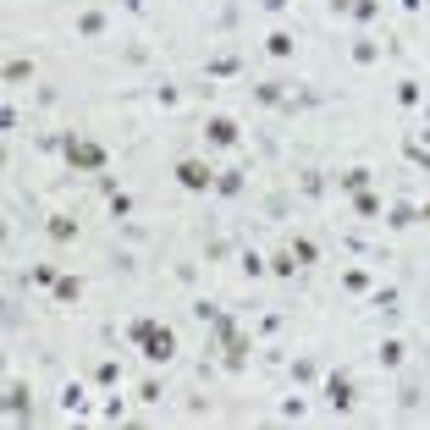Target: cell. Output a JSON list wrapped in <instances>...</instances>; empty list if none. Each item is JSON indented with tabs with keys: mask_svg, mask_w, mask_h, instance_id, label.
<instances>
[{
	"mask_svg": "<svg viewBox=\"0 0 430 430\" xmlns=\"http://www.w3.org/2000/svg\"><path fill=\"white\" fill-rule=\"evenodd\" d=\"M127 337L143 348V358H149V364H166V358L177 353V337H171L160 320H133V326H127Z\"/></svg>",
	"mask_w": 430,
	"mask_h": 430,
	"instance_id": "6da1fadb",
	"label": "cell"
},
{
	"mask_svg": "<svg viewBox=\"0 0 430 430\" xmlns=\"http://www.w3.org/2000/svg\"><path fill=\"white\" fill-rule=\"evenodd\" d=\"M177 182H182L188 193H210V188H215V171L205 166V160H182V166H177Z\"/></svg>",
	"mask_w": 430,
	"mask_h": 430,
	"instance_id": "7a4b0ae2",
	"label": "cell"
},
{
	"mask_svg": "<svg viewBox=\"0 0 430 430\" xmlns=\"http://www.w3.org/2000/svg\"><path fill=\"white\" fill-rule=\"evenodd\" d=\"M61 149H67V160H72V166H83V171H99V166H105V149H99V143L67 138V143H61Z\"/></svg>",
	"mask_w": 430,
	"mask_h": 430,
	"instance_id": "3957f363",
	"label": "cell"
},
{
	"mask_svg": "<svg viewBox=\"0 0 430 430\" xmlns=\"http://www.w3.org/2000/svg\"><path fill=\"white\" fill-rule=\"evenodd\" d=\"M205 138H210L215 149H237L243 133H237V122H232V116H210V122H205Z\"/></svg>",
	"mask_w": 430,
	"mask_h": 430,
	"instance_id": "277c9868",
	"label": "cell"
},
{
	"mask_svg": "<svg viewBox=\"0 0 430 430\" xmlns=\"http://www.w3.org/2000/svg\"><path fill=\"white\" fill-rule=\"evenodd\" d=\"M326 397H331V408H337V414H342V408H353V381H348V375H331V381H326Z\"/></svg>",
	"mask_w": 430,
	"mask_h": 430,
	"instance_id": "5b68a950",
	"label": "cell"
},
{
	"mask_svg": "<svg viewBox=\"0 0 430 430\" xmlns=\"http://www.w3.org/2000/svg\"><path fill=\"white\" fill-rule=\"evenodd\" d=\"M50 237H56V243H72V237H77V221H72V215H50Z\"/></svg>",
	"mask_w": 430,
	"mask_h": 430,
	"instance_id": "8992f818",
	"label": "cell"
},
{
	"mask_svg": "<svg viewBox=\"0 0 430 430\" xmlns=\"http://www.w3.org/2000/svg\"><path fill=\"white\" fill-rule=\"evenodd\" d=\"M215 193H243V171H215Z\"/></svg>",
	"mask_w": 430,
	"mask_h": 430,
	"instance_id": "52a82bcc",
	"label": "cell"
},
{
	"mask_svg": "<svg viewBox=\"0 0 430 430\" xmlns=\"http://www.w3.org/2000/svg\"><path fill=\"white\" fill-rule=\"evenodd\" d=\"M348 17H353V22H369V17H381V0H348Z\"/></svg>",
	"mask_w": 430,
	"mask_h": 430,
	"instance_id": "ba28073f",
	"label": "cell"
},
{
	"mask_svg": "<svg viewBox=\"0 0 430 430\" xmlns=\"http://www.w3.org/2000/svg\"><path fill=\"white\" fill-rule=\"evenodd\" d=\"M292 45H298L292 33H271V39H265V50H271L276 61H287V56H292Z\"/></svg>",
	"mask_w": 430,
	"mask_h": 430,
	"instance_id": "9c48e42d",
	"label": "cell"
},
{
	"mask_svg": "<svg viewBox=\"0 0 430 430\" xmlns=\"http://www.w3.org/2000/svg\"><path fill=\"white\" fill-rule=\"evenodd\" d=\"M403 358H408V348H403L397 337H392V342H381V364H386V369H397Z\"/></svg>",
	"mask_w": 430,
	"mask_h": 430,
	"instance_id": "30bf717a",
	"label": "cell"
},
{
	"mask_svg": "<svg viewBox=\"0 0 430 430\" xmlns=\"http://www.w3.org/2000/svg\"><path fill=\"white\" fill-rule=\"evenodd\" d=\"M292 260H298V265H314V260H320V248H314L309 237H292Z\"/></svg>",
	"mask_w": 430,
	"mask_h": 430,
	"instance_id": "8fae6325",
	"label": "cell"
},
{
	"mask_svg": "<svg viewBox=\"0 0 430 430\" xmlns=\"http://www.w3.org/2000/svg\"><path fill=\"white\" fill-rule=\"evenodd\" d=\"M6 408H11V414H28V386H22V381L6 392Z\"/></svg>",
	"mask_w": 430,
	"mask_h": 430,
	"instance_id": "7c38bea8",
	"label": "cell"
},
{
	"mask_svg": "<svg viewBox=\"0 0 430 430\" xmlns=\"http://www.w3.org/2000/svg\"><path fill=\"white\" fill-rule=\"evenodd\" d=\"M254 99H260V105H282L287 94H282V83H260V88H254Z\"/></svg>",
	"mask_w": 430,
	"mask_h": 430,
	"instance_id": "4fadbf2b",
	"label": "cell"
},
{
	"mask_svg": "<svg viewBox=\"0 0 430 430\" xmlns=\"http://www.w3.org/2000/svg\"><path fill=\"white\" fill-rule=\"evenodd\" d=\"M56 298H61V303L83 298V282H77V276H61V282H56Z\"/></svg>",
	"mask_w": 430,
	"mask_h": 430,
	"instance_id": "5bb4252c",
	"label": "cell"
},
{
	"mask_svg": "<svg viewBox=\"0 0 430 430\" xmlns=\"http://www.w3.org/2000/svg\"><path fill=\"white\" fill-rule=\"evenodd\" d=\"M77 28L94 39V33H105V17H99V11H83V17H77Z\"/></svg>",
	"mask_w": 430,
	"mask_h": 430,
	"instance_id": "9a60e30c",
	"label": "cell"
},
{
	"mask_svg": "<svg viewBox=\"0 0 430 430\" xmlns=\"http://www.w3.org/2000/svg\"><path fill=\"white\" fill-rule=\"evenodd\" d=\"M375 56H381V50H375V39H358V45H353V61H358V67H369Z\"/></svg>",
	"mask_w": 430,
	"mask_h": 430,
	"instance_id": "2e32d148",
	"label": "cell"
},
{
	"mask_svg": "<svg viewBox=\"0 0 430 430\" xmlns=\"http://www.w3.org/2000/svg\"><path fill=\"white\" fill-rule=\"evenodd\" d=\"M364 182H369V171H364V166H353V171L342 177V188H348V193H364Z\"/></svg>",
	"mask_w": 430,
	"mask_h": 430,
	"instance_id": "e0dca14e",
	"label": "cell"
},
{
	"mask_svg": "<svg viewBox=\"0 0 430 430\" xmlns=\"http://www.w3.org/2000/svg\"><path fill=\"white\" fill-rule=\"evenodd\" d=\"M353 210L358 215H381V199H375V193H353Z\"/></svg>",
	"mask_w": 430,
	"mask_h": 430,
	"instance_id": "ac0fdd59",
	"label": "cell"
},
{
	"mask_svg": "<svg viewBox=\"0 0 430 430\" xmlns=\"http://www.w3.org/2000/svg\"><path fill=\"white\" fill-rule=\"evenodd\" d=\"M271 271H276V276H292V271H298V260H292V248H287V254H276V260H271Z\"/></svg>",
	"mask_w": 430,
	"mask_h": 430,
	"instance_id": "d6986e66",
	"label": "cell"
},
{
	"mask_svg": "<svg viewBox=\"0 0 430 430\" xmlns=\"http://www.w3.org/2000/svg\"><path fill=\"white\" fill-rule=\"evenodd\" d=\"M397 105H420V83H397Z\"/></svg>",
	"mask_w": 430,
	"mask_h": 430,
	"instance_id": "ffe728a7",
	"label": "cell"
},
{
	"mask_svg": "<svg viewBox=\"0 0 430 430\" xmlns=\"http://www.w3.org/2000/svg\"><path fill=\"white\" fill-rule=\"evenodd\" d=\"M61 408H83V386H77V381H72L67 392H61Z\"/></svg>",
	"mask_w": 430,
	"mask_h": 430,
	"instance_id": "44dd1931",
	"label": "cell"
},
{
	"mask_svg": "<svg viewBox=\"0 0 430 430\" xmlns=\"http://www.w3.org/2000/svg\"><path fill=\"white\" fill-rule=\"evenodd\" d=\"M22 77H33V67H28V61H11V67H6V83H22Z\"/></svg>",
	"mask_w": 430,
	"mask_h": 430,
	"instance_id": "7402d4cb",
	"label": "cell"
},
{
	"mask_svg": "<svg viewBox=\"0 0 430 430\" xmlns=\"http://www.w3.org/2000/svg\"><path fill=\"white\" fill-rule=\"evenodd\" d=\"M94 375H99V381H105V386H116V381H122V364H99V369H94Z\"/></svg>",
	"mask_w": 430,
	"mask_h": 430,
	"instance_id": "603a6c76",
	"label": "cell"
},
{
	"mask_svg": "<svg viewBox=\"0 0 430 430\" xmlns=\"http://www.w3.org/2000/svg\"><path fill=\"white\" fill-rule=\"evenodd\" d=\"M392 226H414V210L408 205H392Z\"/></svg>",
	"mask_w": 430,
	"mask_h": 430,
	"instance_id": "cb8c5ba5",
	"label": "cell"
}]
</instances>
